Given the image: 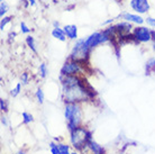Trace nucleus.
Returning a JSON list of instances; mask_svg holds the SVG:
<instances>
[{"mask_svg": "<svg viewBox=\"0 0 155 154\" xmlns=\"http://www.w3.org/2000/svg\"><path fill=\"white\" fill-rule=\"evenodd\" d=\"M62 85V99L65 104H82L93 99L92 89L78 75H60Z\"/></svg>", "mask_w": 155, "mask_h": 154, "instance_id": "1", "label": "nucleus"}, {"mask_svg": "<svg viewBox=\"0 0 155 154\" xmlns=\"http://www.w3.org/2000/svg\"><path fill=\"white\" fill-rule=\"evenodd\" d=\"M64 118L66 120V127L69 132L73 131L74 128L82 126L83 120V110L81 104H68L64 105Z\"/></svg>", "mask_w": 155, "mask_h": 154, "instance_id": "2", "label": "nucleus"}, {"mask_svg": "<svg viewBox=\"0 0 155 154\" xmlns=\"http://www.w3.org/2000/svg\"><path fill=\"white\" fill-rule=\"evenodd\" d=\"M92 139L91 132L84 126H79L70 132V143L75 151L81 152L88 146V143Z\"/></svg>", "mask_w": 155, "mask_h": 154, "instance_id": "3", "label": "nucleus"}, {"mask_svg": "<svg viewBox=\"0 0 155 154\" xmlns=\"http://www.w3.org/2000/svg\"><path fill=\"white\" fill-rule=\"evenodd\" d=\"M90 52H91V51L89 50V47L87 46V44H85V39L79 38L74 43L73 47H72V50H71L69 59H70V60H73V61L79 62V63L84 64V62H87V60L89 58Z\"/></svg>", "mask_w": 155, "mask_h": 154, "instance_id": "4", "label": "nucleus"}, {"mask_svg": "<svg viewBox=\"0 0 155 154\" xmlns=\"http://www.w3.org/2000/svg\"><path fill=\"white\" fill-rule=\"evenodd\" d=\"M83 66H84V64L69 59L68 61L64 62V64L60 70V73H61V75H78V77H80V74L83 72Z\"/></svg>", "mask_w": 155, "mask_h": 154, "instance_id": "5", "label": "nucleus"}, {"mask_svg": "<svg viewBox=\"0 0 155 154\" xmlns=\"http://www.w3.org/2000/svg\"><path fill=\"white\" fill-rule=\"evenodd\" d=\"M133 37L140 43H148L153 41V31L145 26H137L133 31Z\"/></svg>", "mask_w": 155, "mask_h": 154, "instance_id": "6", "label": "nucleus"}, {"mask_svg": "<svg viewBox=\"0 0 155 154\" xmlns=\"http://www.w3.org/2000/svg\"><path fill=\"white\" fill-rule=\"evenodd\" d=\"M129 5H130V8L133 10L136 14H140V15L146 14L151 8L148 0H130Z\"/></svg>", "mask_w": 155, "mask_h": 154, "instance_id": "7", "label": "nucleus"}, {"mask_svg": "<svg viewBox=\"0 0 155 154\" xmlns=\"http://www.w3.org/2000/svg\"><path fill=\"white\" fill-rule=\"evenodd\" d=\"M120 17H121V19H124V22H128V23L130 24H136V25H140V26H142L145 23V18H143L138 14H132V12H125L120 15Z\"/></svg>", "mask_w": 155, "mask_h": 154, "instance_id": "8", "label": "nucleus"}, {"mask_svg": "<svg viewBox=\"0 0 155 154\" xmlns=\"http://www.w3.org/2000/svg\"><path fill=\"white\" fill-rule=\"evenodd\" d=\"M114 31L115 33L117 34H119L120 36H126L128 35L130 32H133V26L130 23H128V22H121V23H118L116 24L115 26H113Z\"/></svg>", "mask_w": 155, "mask_h": 154, "instance_id": "9", "label": "nucleus"}, {"mask_svg": "<svg viewBox=\"0 0 155 154\" xmlns=\"http://www.w3.org/2000/svg\"><path fill=\"white\" fill-rule=\"evenodd\" d=\"M84 150H87L90 154H106L105 149L102 145H100L99 143H97L94 139H91L89 143H88V146L85 147ZM82 152V151H81Z\"/></svg>", "mask_w": 155, "mask_h": 154, "instance_id": "10", "label": "nucleus"}, {"mask_svg": "<svg viewBox=\"0 0 155 154\" xmlns=\"http://www.w3.org/2000/svg\"><path fill=\"white\" fill-rule=\"evenodd\" d=\"M63 31L65 33L68 39L77 41L78 38V27L75 25H65L63 27Z\"/></svg>", "mask_w": 155, "mask_h": 154, "instance_id": "11", "label": "nucleus"}, {"mask_svg": "<svg viewBox=\"0 0 155 154\" xmlns=\"http://www.w3.org/2000/svg\"><path fill=\"white\" fill-rule=\"evenodd\" d=\"M52 36L54 37L55 39H58V41H61V42H65L66 41V35L63 31V28L61 27H58V28H53L52 29Z\"/></svg>", "mask_w": 155, "mask_h": 154, "instance_id": "12", "label": "nucleus"}, {"mask_svg": "<svg viewBox=\"0 0 155 154\" xmlns=\"http://www.w3.org/2000/svg\"><path fill=\"white\" fill-rule=\"evenodd\" d=\"M145 71H146V74H151L152 72L155 71V59L154 58H151L147 60L146 65H145Z\"/></svg>", "mask_w": 155, "mask_h": 154, "instance_id": "13", "label": "nucleus"}, {"mask_svg": "<svg viewBox=\"0 0 155 154\" xmlns=\"http://www.w3.org/2000/svg\"><path fill=\"white\" fill-rule=\"evenodd\" d=\"M26 44H27V46L31 49L34 53H37V49H36V42H35V38L31 36V35H28L27 37H26Z\"/></svg>", "mask_w": 155, "mask_h": 154, "instance_id": "14", "label": "nucleus"}, {"mask_svg": "<svg viewBox=\"0 0 155 154\" xmlns=\"http://www.w3.org/2000/svg\"><path fill=\"white\" fill-rule=\"evenodd\" d=\"M21 118H23V124H25V125H29L34 122V116L27 112H24L21 114Z\"/></svg>", "mask_w": 155, "mask_h": 154, "instance_id": "15", "label": "nucleus"}, {"mask_svg": "<svg viewBox=\"0 0 155 154\" xmlns=\"http://www.w3.org/2000/svg\"><path fill=\"white\" fill-rule=\"evenodd\" d=\"M58 145L60 147V151L62 154H71V147L69 144L63 142H58Z\"/></svg>", "mask_w": 155, "mask_h": 154, "instance_id": "16", "label": "nucleus"}, {"mask_svg": "<svg viewBox=\"0 0 155 154\" xmlns=\"http://www.w3.org/2000/svg\"><path fill=\"white\" fill-rule=\"evenodd\" d=\"M35 98H36V101H37L38 104L42 105L43 102H44V99H45V95H44V91H43L42 88H38L35 91Z\"/></svg>", "mask_w": 155, "mask_h": 154, "instance_id": "17", "label": "nucleus"}, {"mask_svg": "<svg viewBox=\"0 0 155 154\" xmlns=\"http://www.w3.org/2000/svg\"><path fill=\"white\" fill-rule=\"evenodd\" d=\"M48 73V68H47L46 63H41L38 65V74L41 78H45Z\"/></svg>", "mask_w": 155, "mask_h": 154, "instance_id": "18", "label": "nucleus"}, {"mask_svg": "<svg viewBox=\"0 0 155 154\" xmlns=\"http://www.w3.org/2000/svg\"><path fill=\"white\" fill-rule=\"evenodd\" d=\"M21 87H23V83H21V82H18V83L15 85V88H12V90H10V96L14 97V98L18 96L20 93V91H21Z\"/></svg>", "mask_w": 155, "mask_h": 154, "instance_id": "19", "label": "nucleus"}, {"mask_svg": "<svg viewBox=\"0 0 155 154\" xmlns=\"http://www.w3.org/2000/svg\"><path fill=\"white\" fill-rule=\"evenodd\" d=\"M50 151H51V154H62L61 153V151H60V147H58V143H54V142H51L50 145Z\"/></svg>", "mask_w": 155, "mask_h": 154, "instance_id": "20", "label": "nucleus"}, {"mask_svg": "<svg viewBox=\"0 0 155 154\" xmlns=\"http://www.w3.org/2000/svg\"><path fill=\"white\" fill-rule=\"evenodd\" d=\"M7 12H8V5L6 4V1L0 2V16H1V18H4Z\"/></svg>", "mask_w": 155, "mask_h": 154, "instance_id": "21", "label": "nucleus"}, {"mask_svg": "<svg viewBox=\"0 0 155 154\" xmlns=\"http://www.w3.org/2000/svg\"><path fill=\"white\" fill-rule=\"evenodd\" d=\"M10 20H12V17H4V18H1V22H0V29L1 31H4L5 27H6V25H7L8 23H10Z\"/></svg>", "mask_w": 155, "mask_h": 154, "instance_id": "22", "label": "nucleus"}, {"mask_svg": "<svg viewBox=\"0 0 155 154\" xmlns=\"http://www.w3.org/2000/svg\"><path fill=\"white\" fill-rule=\"evenodd\" d=\"M20 82H21L23 85H27L28 82H29V74H28L27 72L21 73V75H20Z\"/></svg>", "mask_w": 155, "mask_h": 154, "instance_id": "23", "label": "nucleus"}, {"mask_svg": "<svg viewBox=\"0 0 155 154\" xmlns=\"http://www.w3.org/2000/svg\"><path fill=\"white\" fill-rule=\"evenodd\" d=\"M20 32H21L23 34H28V33L31 32V28L26 25L25 22H21V23H20Z\"/></svg>", "mask_w": 155, "mask_h": 154, "instance_id": "24", "label": "nucleus"}, {"mask_svg": "<svg viewBox=\"0 0 155 154\" xmlns=\"http://www.w3.org/2000/svg\"><path fill=\"white\" fill-rule=\"evenodd\" d=\"M0 110L2 112H6L8 110V105H7V101L5 100V99H0Z\"/></svg>", "mask_w": 155, "mask_h": 154, "instance_id": "25", "label": "nucleus"}, {"mask_svg": "<svg viewBox=\"0 0 155 154\" xmlns=\"http://www.w3.org/2000/svg\"><path fill=\"white\" fill-rule=\"evenodd\" d=\"M0 122H1V125L2 126H5V127H8L9 126V120H8L7 116L6 115H1V117H0Z\"/></svg>", "mask_w": 155, "mask_h": 154, "instance_id": "26", "label": "nucleus"}, {"mask_svg": "<svg viewBox=\"0 0 155 154\" xmlns=\"http://www.w3.org/2000/svg\"><path fill=\"white\" fill-rule=\"evenodd\" d=\"M145 23L147 24L148 26L155 27V18H153V17H146L145 18Z\"/></svg>", "mask_w": 155, "mask_h": 154, "instance_id": "27", "label": "nucleus"}, {"mask_svg": "<svg viewBox=\"0 0 155 154\" xmlns=\"http://www.w3.org/2000/svg\"><path fill=\"white\" fill-rule=\"evenodd\" d=\"M28 4L31 5V7H34V6H35L36 2H35V0H28Z\"/></svg>", "mask_w": 155, "mask_h": 154, "instance_id": "28", "label": "nucleus"}, {"mask_svg": "<svg viewBox=\"0 0 155 154\" xmlns=\"http://www.w3.org/2000/svg\"><path fill=\"white\" fill-rule=\"evenodd\" d=\"M53 26H54V28H58V27H60V23H58V22H54V23H53Z\"/></svg>", "mask_w": 155, "mask_h": 154, "instance_id": "29", "label": "nucleus"}, {"mask_svg": "<svg viewBox=\"0 0 155 154\" xmlns=\"http://www.w3.org/2000/svg\"><path fill=\"white\" fill-rule=\"evenodd\" d=\"M15 154H26V152H25L24 150H19V151H17Z\"/></svg>", "mask_w": 155, "mask_h": 154, "instance_id": "30", "label": "nucleus"}, {"mask_svg": "<svg viewBox=\"0 0 155 154\" xmlns=\"http://www.w3.org/2000/svg\"><path fill=\"white\" fill-rule=\"evenodd\" d=\"M153 42H155V32L153 31Z\"/></svg>", "mask_w": 155, "mask_h": 154, "instance_id": "31", "label": "nucleus"}, {"mask_svg": "<svg viewBox=\"0 0 155 154\" xmlns=\"http://www.w3.org/2000/svg\"><path fill=\"white\" fill-rule=\"evenodd\" d=\"M71 154H79V153H78L77 151H74V152H71Z\"/></svg>", "mask_w": 155, "mask_h": 154, "instance_id": "32", "label": "nucleus"}, {"mask_svg": "<svg viewBox=\"0 0 155 154\" xmlns=\"http://www.w3.org/2000/svg\"><path fill=\"white\" fill-rule=\"evenodd\" d=\"M153 50L155 51V42H153Z\"/></svg>", "mask_w": 155, "mask_h": 154, "instance_id": "33", "label": "nucleus"}, {"mask_svg": "<svg viewBox=\"0 0 155 154\" xmlns=\"http://www.w3.org/2000/svg\"><path fill=\"white\" fill-rule=\"evenodd\" d=\"M0 1H1V2H4V1H5V0H0Z\"/></svg>", "mask_w": 155, "mask_h": 154, "instance_id": "34", "label": "nucleus"}]
</instances>
